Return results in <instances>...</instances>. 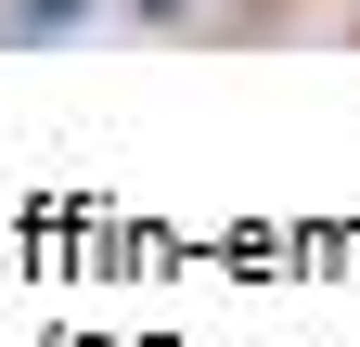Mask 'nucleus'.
<instances>
[{"label":"nucleus","instance_id":"obj_1","mask_svg":"<svg viewBox=\"0 0 360 347\" xmlns=\"http://www.w3.org/2000/svg\"><path fill=\"white\" fill-rule=\"evenodd\" d=\"M90 0H0V39H77Z\"/></svg>","mask_w":360,"mask_h":347},{"label":"nucleus","instance_id":"obj_2","mask_svg":"<svg viewBox=\"0 0 360 347\" xmlns=\"http://www.w3.org/2000/svg\"><path fill=\"white\" fill-rule=\"evenodd\" d=\"M142 13H180V0H142Z\"/></svg>","mask_w":360,"mask_h":347}]
</instances>
